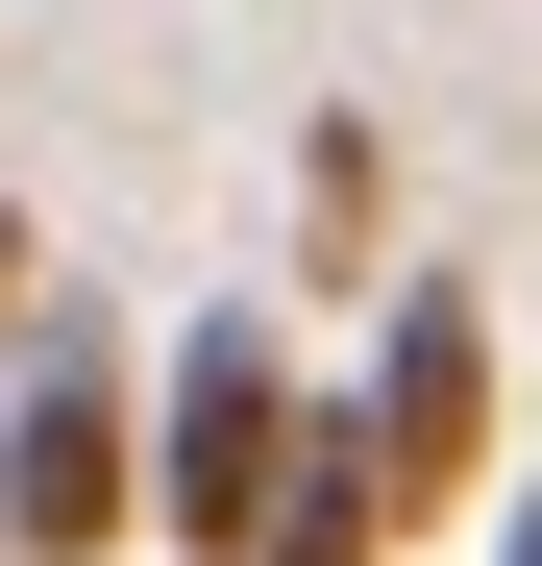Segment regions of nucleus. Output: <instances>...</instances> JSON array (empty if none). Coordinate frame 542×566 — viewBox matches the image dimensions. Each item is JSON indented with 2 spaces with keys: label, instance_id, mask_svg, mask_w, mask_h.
<instances>
[{
  "label": "nucleus",
  "instance_id": "nucleus-4",
  "mask_svg": "<svg viewBox=\"0 0 542 566\" xmlns=\"http://www.w3.org/2000/svg\"><path fill=\"white\" fill-rule=\"evenodd\" d=\"M296 222H321V247H371V222H395V148H371V124H321V148H296Z\"/></svg>",
  "mask_w": 542,
  "mask_h": 566
},
{
  "label": "nucleus",
  "instance_id": "nucleus-2",
  "mask_svg": "<svg viewBox=\"0 0 542 566\" xmlns=\"http://www.w3.org/2000/svg\"><path fill=\"white\" fill-rule=\"evenodd\" d=\"M148 542V369L100 321H25V395H0V566H124Z\"/></svg>",
  "mask_w": 542,
  "mask_h": 566
},
{
  "label": "nucleus",
  "instance_id": "nucleus-5",
  "mask_svg": "<svg viewBox=\"0 0 542 566\" xmlns=\"http://www.w3.org/2000/svg\"><path fill=\"white\" fill-rule=\"evenodd\" d=\"M50 321V247H25V198H0V345H25Z\"/></svg>",
  "mask_w": 542,
  "mask_h": 566
},
{
  "label": "nucleus",
  "instance_id": "nucleus-3",
  "mask_svg": "<svg viewBox=\"0 0 542 566\" xmlns=\"http://www.w3.org/2000/svg\"><path fill=\"white\" fill-rule=\"evenodd\" d=\"M345 443H371V493H395V542L493 493V296H469V271H419V296L371 321V395H345Z\"/></svg>",
  "mask_w": 542,
  "mask_h": 566
},
{
  "label": "nucleus",
  "instance_id": "nucleus-6",
  "mask_svg": "<svg viewBox=\"0 0 542 566\" xmlns=\"http://www.w3.org/2000/svg\"><path fill=\"white\" fill-rule=\"evenodd\" d=\"M493 566H542V468H518V493H493Z\"/></svg>",
  "mask_w": 542,
  "mask_h": 566
},
{
  "label": "nucleus",
  "instance_id": "nucleus-1",
  "mask_svg": "<svg viewBox=\"0 0 542 566\" xmlns=\"http://www.w3.org/2000/svg\"><path fill=\"white\" fill-rule=\"evenodd\" d=\"M296 468H321L296 345H271L247 296H222V321H173V369H148V566H247Z\"/></svg>",
  "mask_w": 542,
  "mask_h": 566
}]
</instances>
